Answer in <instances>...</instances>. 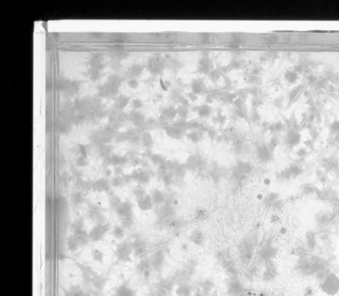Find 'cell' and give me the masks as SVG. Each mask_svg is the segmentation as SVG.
<instances>
[{
	"mask_svg": "<svg viewBox=\"0 0 339 296\" xmlns=\"http://www.w3.org/2000/svg\"><path fill=\"white\" fill-rule=\"evenodd\" d=\"M321 288L329 295H335L339 292V278L334 273H329L321 283Z\"/></svg>",
	"mask_w": 339,
	"mask_h": 296,
	"instance_id": "obj_1",
	"label": "cell"
},
{
	"mask_svg": "<svg viewBox=\"0 0 339 296\" xmlns=\"http://www.w3.org/2000/svg\"><path fill=\"white\" fill-rule=\"evenodd\" d=\"M133 254V249L131 247V242L125 241L119 244L115 250V256L122 262H131V255Z\"/></svg>",
	"mask_w": 339,
	"mask_h": 296,
	"instance_id": "obj_2",
	"label": "cell"
},
{
	"mask_svg": "<svg viewBox=\"0 0 339 296\" xmlns=\"http://www.w3.org/2000/svg\"><path fill=\"white\" fill-rule=\"evenodd\" d=\"M109 228V223H106V224H96L95 226L93 227V229H91L90 232L88 233L90 241L94 242L102 241L103 239L105 238V236H106L107 232H108Z\"/></svg>",
	"mask_w": 339,
	"mask_h": 296,
	"instance_id": "obj_3",
	"label": "cell"
},
{
	"mask_svg": "<svg viewBox=\"0 0 339 296\" xmlns=\"http://www.w3.org/2000/svg\"><path fill=\"white\" fill-rule=\"evenodd\" d=\"M131 247L136 257L144 258L147 252V242L143 239H136L134 242H131Z\"/></svg>",
	"mask_w": 339,
	"mask_h": 296,
	"instance_id": "obj_4",
	"label": "cell"
},
{
	"mask_svg": "<svg viewBox=\"0 0 339 296\" xmlns=\"http://www.w3.org/2000/svg\"><path fill=\"white\" fill-rule=\"evenodd\" d=\"M115 296H137V291L129 285L128 281L116 287Z\"/></svg>",
	"mask_w": 339,
	"mask_h": 296,
	"instance_id": "obj_5",
	"label": "cell"
},
{
	"mask_svg": "<svg viewBox=\"0 0 339 296\" xmlns=\"http://www.w3.org/2000/svg\"><path fill=\"white\" fill-rule=\"evenodd\" d=\"M152 268L150 260L143 259L137 266V272L142 274L144 278H149L150 275V270Z\"/></svg>",
	"mask_w": 339,
	"mask_h": 296,
	"instance_id": "obj_6",
	"label": "cell"
},
{
	"mask_svg": "<svg viewBox=\"0 0 339 296\" xmlns=\"http://www.w3.org/2000/svg\"><path fill=\"white\" fill-rule=\"evenodd\" d=\"M118 217H120L121 219L127 218V217H133L132 215V207L131 204L128 202L122 203L121 205L116 210Z\"/></svg>",
	"mask_w": 339,
	"mask_h": 296,
	"instance_id": "obj_7",
	"label": "cell"
},
{
	"mask_svg": "<svg viewBox=\"0 0 339 296\" xmlns=\"http://www.w3.org/2000/svg\"><path fill=\"white\" fill-rule=\"evenodd\" d=\"M163 260H164V254L162 250H157L150 258V263L154 269H160L162 265H163Z\"/></svg>",
	"mask_w": 339,
	"mask_h": 296,
	"instance_id": "obj_8",
	"label": "cell"
},
{
	"mask_svg": "<svg viewBox=\"0 0 339 296\" xmlns=\"http://www.w3.org/2000/svg\"><path fill=\"white\" fill-rule=\"evenodd\" d=\"M153 204L151 196L149 194H145L143 198L138 199V208L142 211H149V210H152Z\"/></svg>",
	"mask_w": 339,
	"mask_h": 296,
	"instance_id": "obj_9",
	"label": "cell"
},
{
	"mask_svg": "<svg viewBox=\"0 0 339 296\" xmlns=\"http://www.w3.org/2000/svg\"><path fill=\"white\" fill-rule=\"evenodd\" d=\"M108 279L104 276L103 274H97L95 276L92 277L91 283L96 288L97 290H103L105 288Z\"/></svg>",
	"mask_w": 339,
	"mask_h": 296,
	"instance_id": "obj_10",
	"label": "cell"
},
{
	"mask_svg": "<svg viewBox=\"0 0 339 296\" xmlns=\"http://www.w3.org/2000/svg\"><path fill=\"white\" fill-rule=\"evenodd\" d=\"M176 294L178 296H190L192 294V288L186 284H180L176 289Z\"/></svg>",
	"mask_w": 339,
	"mask_h": 296,
	"instance_id": "obj_11",
	"label": "cell"
},
{
	"mask_svg": "<svg viewBox=\"0 0 339 296\" xmlns=\"http://www.w3.org/2000/svg\"><path fill=\"white\" fill-rule=\"evenodd\" d=\"M94 189L99 192H102V191H106L109 189V183L108 181L105 180V179H100L99 181H97L94 185H93Z\"/></svg>",
	"mask_w": 339,
	"mask_h": 296,
	"instance_id": "obj_12",
	"label": "cell"
},
{
	"mask_svg": "<svg viewBox=\"0 0 339 296\" xmlns=\"http://www.w3.org/2000/svg\"><path fill=\"white\" fill-rule=\"evenodd\" d=\"M190 239L192 242L195 243L196 245H202V243L204 242V236L201 231H199V230L192 232V235L190 236Z\"/></svg>",
	"mask_w": 339,
	"mask_h": 296,
	"instance_id": "obj_13",
	"label": "cell"
},
{
	"mask_svg": "<svg viewBox=\"0 0 339 296\" xmlns=\"http://www.w3.org/2000/svg\"><path fill=\"white\" fill-rule=\"evenodd\" d=\"M65 296H87L79 286H75L65 291Z\"/></svg>",
	"mask_w": 339,
	"mask_h": 296,
	"instance_id": "obj_14",
	"label": "cell"
},
{
	"mask_svg": "<svg viewBox=\"0 0 339 296\" xmlns=\"http://www.w3.org/2000/svg\"><path fill=\"white\" fill-rule=\"evenodd\" d=\"M71 229L73 231V235H78L83 232V222L82 220H77L71 224Z\"/></svg>",
	"mask_w": 339,
	"mask_h": 296,
	"instance_id": "obj_15",
	"label": "cell"
},
{
	"mask_svg": "<svg viewBox=\"0 0 339 296\" xmlns=\"http://www.w3.org/2000/svg\"><path fill=\"white\" fill-rule=\"evenodd\" d=\"M125 229L121 225H117L116 224L113 229V236L118 240H123L125 237Z\"/></svg>",
	"mask_w": 339,
	"mask_h": 296,
	"instance_id": "obj_16",
	"label": "cell"
},
{
	"mask_svg": "<svg viewBox=\"0 0 339 296\" xmlns=\"http://www.w3.org/2000/svg\"><path fill=\"white\" fill-rule=\"evenodd\" d=\"M151 196V199H152V202H153L154 204H161L164 201V196L163 194H162V192L160 190H154L152 194L150 195Z\"/></svg>",
	"mask_w": 339,
	"mask_h": 296,
	"instance_id": "obj_17",
	"label": "cell"
},
{
	"mask_svg": "<svg viewBox=\"0 0 339 296\" xmlns=\"http://www.w3.org/2000/svg\"><path fill=\"white\" fill-rule=\"evenodd\" d=\"M92 256H93V261L103 263L105 260V254L99 249H93L92 251Z\"/></svg>",
	"mask_w": 339,
	"mask_h": 296,
	"instance_id": "obj_18",
	"label": "cell"
},
{
	"mask_svg": "<svg viewBox=\"0 0 339 296\" xmlns=\"http://www.w3.org/2000/svg\"><path fill=\"white\" fill-rule=\"evenodd\" d=\"M67 247L68 249L70 252H76L79 248V246L77 244L73 236H70L67 239Z\"/></svg>",
	"mask_w": 339,
	"mask_h": 296,
	"instance_id": "obj_19",
	"label": "cell"
},
{
	"mask_svg": "<svg viewBox=\"0 0 339 296\" xmlns=\"http://www.w3.org/2000/svg\"><path fill=\"white\" fill-rule=\"evenodd\" d=\"M110 204H111V206L116 211V210H118V208L121 205L122 202L119 198H111V200H110Z\"/></svg>",
	"mask_w": 339,
	"mask_h": 296,
	"instance_id": "obj_20",
	"label": "cell"
},
{
	"mask_svg": "<svg viewBox=\"0 0 339 296\" xmlns=\"http://www.w3.org/2000/svg\"><path fill=\"white\" fill-rule=\"evenodd\" d=\"M72 202L76 204H81L83 202V198L81 196L80 194H74L72 195Z\"/></svg>",
	"mask_w": 339,
	"mask_h": 296,
	"instance_id": "obj_21",
	"label": "cell"
},
{
	"mask_svg": "<svg viewBox=\"0 0 339 296\" xmlns=\"http://www.w3.org/2000/svg\"><path fill=\"white\" fill-rule=\"evenodd\" d=\"M129 85L131 86V88H136L138 86V82L136 80H131L129 82Z\"/></svg>",
	"mask_w": 339,
	"mask_h": 296,
	"instance_id": "obj_22",
	"label": "cell"
},
{
	"mask_svg": "<svg viewBox=\"0 0 339 296\" xmlns=\"http://www.w3.org/2000/svg\"><path fill=\"white\" fill-rule=\"evenodd\" d=\"M112 186H114V187H118V186L120 185V182H119V181L118 180V179L114 178L113 180H112Z\"/></svg>",
	"mask_w": 339,
	"mask_h": 296,
	"instance_id": "obj_23",
	"label": "cell"
},
{
	"mask_svg": "<svg viewBox=\"0 0 339 296\" xmlns=\"http://www.w3.org/2000/svg\"><path fill=\"white\" fill-rule=\"evenodd\" d=\"M134 104V106L136 107V108H138V107H140L141 106V104L139 101H135Z\"/></svg>",
	"mask_w": 339,
	"mask_h": 296,
	"instance_id": "obj_24",
	"label": "cell"
},
{
	"mask_svg": "<svg viewBox=\"0 0 339 296\" xmlns=\"http://www.w3.org/2000/svg\"><path fill=\"white\" fill-rule=\"evenodd\" d=\"M286 232H287V230H286L285 228H282V229H280V233H282V234H285Z\"/></svg>",
	"mask_w": 339,
	"mask_h": 296,
	"instance_id": "obj_25",
	"label": "cell"
},
{
	"mask_svg": "<svg viewBox=\"0 0 339 296\" xmlns=\"http://www.w3.org/2000/svg\"><path fill=\"white\" fill-rule=\"evenodd\" d=\"M195 296H204L203 294H202L199 291H197V293H196Z\"/></svg>",
	"mask_w": 339,
	"mask_h": 296,
	"instance_id": "obj_26",
	"label": "cell"
},
{
	"mask_svg": "<svg viewBox=\"0 0 339 296\" xmlns=\"http://www.w3.org/2000/svg\"><path fill=\"white\" fill-rule=\"evenodd\" d=\"M265 183H266V184H269L270 183L269 179H266V180H265Z\"/></svg>",
	"mask_w": 339,
	"mask_h": 296,
	"instance_id": "obj_27",
	"label": "cell"
},
{
	"mask_svg": "<svg viewBox=\"0 0 339 296\" xmlns=\"http://www.w3.org/2000/svg\"><path fill=\"white\" fill-rule=\"evenodd\" d=\"M338 271H339V267H338Z\"/></svg>",
	"mask_w": 339,
	"mask_h": 296,
	"instance_id": "obj_28",
	"label": "cell"
}]
</instances>
